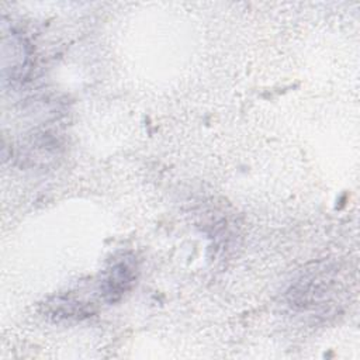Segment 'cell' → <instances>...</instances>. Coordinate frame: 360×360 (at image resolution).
I'll return each instance as SVG.
<instances>
[{"label": "cell", "mask_w": 360, "mask_h": 360, "mask_svg": "<svg viewBox=\"0 0 360 360\" xmlns=\"http://www.w3.org/2000/svg\"><path fill=\"white\" fill-rule=\"evenodd\" d=\"M136 263L131 257L122 256L121 259L115 260L104 278L103 290L105 298L114 302L129 291L136 281Z\"/></svg>", "instance_id": "1"}]
</instances>
